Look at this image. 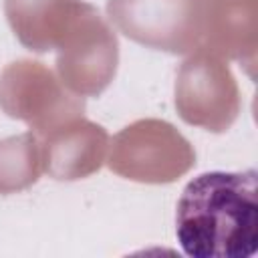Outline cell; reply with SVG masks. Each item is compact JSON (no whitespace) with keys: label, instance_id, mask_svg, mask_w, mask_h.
Listing matches in <instances>:
<instances>
[{"label":"cell","instance_id":"cell-1","mask_svg":"<svg viewBox=\"0 0 258 258\" xmlns=\"http://www.w3.org/2000/svg\"><path fill=\"white\" fill-rule=\"evenodd\" d=\"M175 236L194 258H250L258 250V173L206 171L181 191Z\"/></svg>","mask_w":258,"mask_h":258}]
</instances>
